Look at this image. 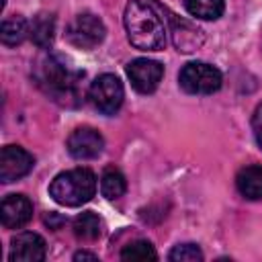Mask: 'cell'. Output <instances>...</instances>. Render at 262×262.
Instances as JSON below:
<instances>
[{
	"label": "cell",
	"mask_w": 262,
	"mask_h": 262,
	"mask_svg": "<svg viewBox=\"0 0 262 262\" xmlns=\"http://www.w3.org/2000/svg\"><path fill=\"white\" fill-rule=\"evenodd\" d=\"M125 31L135 49L158 51L166 43V27L160 14L143 0H131L125 6Z\"/></svg>",
	"instance_id": "6da1fadb"
},
{
	"label": "cell",
	"mask_w": 262,
	"mask_h": 262,
	"mask_svg": "<svg viewBox=\"0 0 262 262\" xmlns=\"http://www.w3.org/2000/svg\"><path fill=\"white\" fill-rule=\"evenodd\" d=\"M84 78V72H72L68 70L57 57H45L39 66L37 80L45 88L47 94L53 96V100L61 104H76L80 100V80Z\"/></svg>",
	"instance_id": "7a4b0ae2"
},
{
	"label": "cell",
	"mask_w": 262,
	"mask_h": 262,
	"mask_svg": "<svg viewBox=\"0 0 262 262\" xmlns=\"http://www.w3.org/2000/svg\"><path fill=\"white\" fill-rule=\"evenodd\" d=\"M96 192V176L88 168H74L57 174L49 184V194L63 207H80Z\"/></svg>",
	"instance_id": "3957f363"
},
{
	"label": "cell",
	"mask_w": 262,
	"mask_h": 262,
	"mask_svg": "<svg viewBox=\"0 0 262 262\" xmlns=\"http://www.w3.org/2000/svg\"><path fill=\"white\" fill-rule=\"evenodd\" d=\"M180 88L188 94H213L221 88V72L205 61H190L178 74Z\"/></svg>",
	"instance_id": "277c9868"
},
{
	"label": "cell",
	"mask_w": 262,
	"mask_h": 262,
	"mask_svg": "<svg viewBox=\"0 0 262 262\" xmlns=\"http://www.w3.org/2000/svg\"><path fill=\"white\" fill-rule=\"evenodd\" d=\"M90 102L94 108H98L102 115H115L125 98L123 84L115 74H102L90 84Z\"/></svg>",
	"instance_id": "5b68a950"
},
{
	"label": "cell",
	"mask_w": 262,
	"mask_h": 262,
	"mask_svg": "<svg viewBox=\"0 0 262 262\" xmlns=\"http://www.w3.org/2000/svg\"><path fill=\"white\" fill-rule=\"evenodd\" d=\"M104 33H106V29H104L102 20H100L96 14H92V12H82V14H78V16L70 23L66 35H68V41H70L74 47L88 51V49H94L96 45L102 43Z\"/></svg>",
	"instance_id": "8992f818"
},
{
	"label": "cell",
	"mask_w": 262,
	"mask_h": 262,
	"mask_svg": "<svg viewBox=\"0 0 262 262\" xmlns=\"http://www.w3.org/2000/svg\"><path fill=\"white\" fill-rule=\"evenodd\" d=\"M33 156L20 145H6L0 151V180L4 184L27 176L33 170Z\"/></svg>",
	"instance_id": "52a82bcc"
},
{
	"label": "cell",
	"mask_w": 262,
	"mask_h": 262,
	"mask_svg": "<svg viewBox=\"0 0 262 262\" xmlns=\"http://www.w3.org/2000/svg\"><path fill=\"white\" fill-rule=\"evenodd\" d=\"M127 76L131 80V86L137 92L149 94L160 86V80L164 76V68H162V63H158L154 59L139 57L127 66Z\"/></svg>",
	"instance_id": "ba28073f"
},
{
	"label": "cell",
	"mask_w": 262,
	"mask_h": 262,
	"mask_svg": "<svg viewBox=\"0 0 262 262\" xmlns=\"http://www.w3.org/2000/svg\"><path fill=\"white\" fill-rule=\"evenodd\" d=\"M102 147H104V139L92 127H78L68 137V151L76 160H92L100 156Z\"/></svg>",
	"instance_id": "9c48e42d"
},
{
	"label": "cell",
	"mask_w": 262,
	"mask_h": 262,
	"mask_svg": "<svg viewBox=\"0 0 262 262\" xmlns=\"http://www.w3.org/2000/svg\"><path fill=\"white\" fill-rule=\"evenodd\" d=\"M47 248L45 239L39 233L25 231L12 237L10 242V260L12 262H41L45 260Z\"/></svg>",
	"instance_id": "30bf717a"
},
{
	"label": "cell",
	"mask_w": 262,
	"mask_h": 262,
	"mask_svg": "<svg viewBox=\"0 0 262 262\" xmlns=\"http://www.w3.org/2000/svg\"><path fill=\"white\" fill-rule=\"evenodd\" d=\"M33 217V205L25 194H8L0 207V219L6 229H18Z\"/></svg>",
	"instance_id": "8fae6325"
},
{
	"label": "cell",
	"mask_w": 262,
	"mask_h": 262,
	"mask_svg": "<svg viewBox=\"0 0 262 262\" xmlns=\"http://www.w3.org/2000/svg\"><path fill=\"white\" fill-rule=\"evenodd\" d=\"M55 35V16L49 12H39L29 23V37L39 49H47L53 43Z\"/></svg>",
	"instance_id": "7c38bea8"
},
{
	"label": "cell",
	"mask_w": 262,
	"mask_h": 262,
	"mask_svg": "<svg viewBox=\"0 0 262 262\" xmlns=\"http://www.w3.org/2000/svg\"><path fill=\"white\" fill-rule=\"evenodd\" d=\"M235 186L250 201L262 199V166H246L235 176Z\"/></svg>",
	"instance_id": "4fadbf2b"
},
{
	"label": "cell",
	"mask_w": 262,
	"mask_h": 262,
	"mask_svg": "<svg viewBox=\"0 0 262 262\" xmlns=\"http://www.w3.org/2000/svg\"><path fill=\"white\" fill-rule=\"evenodd\" d=\"M29 35V23L23 16H10L2 20L0 27V39L6 47H14L20 45Z\"/></svg>",
	"instance_id": "5bb4252c"
},
{
	"label": "cell",
	"mask_w": 262,
	"mask_h": 262,
	"mask_svg": "<svg viewBox=\"0 0 262 262\" xmlns=\"http://www.w3.org/2000/svg\"><path fill=\"white\" fill-rule=\"evenodd\" d=\"M186 10L203 20H215L223 14L225 0H184Z\"/></svg>",
	"instance_id": "9a60e30c"
},
{
	"label": "cell",
	"mask_w": 262,
	"mask_h": 262,
	"mask_svg": "<svg viewBox=\"0 0 262 262\" xmlns=\"http://www.w3.org/2000/svg\"><path fill=\"white\" fill-rule=\"evenodd\" d=\"M74 233L84 242H94L100 235V219L92 211H84L74 219Z\"/></svg>",
	"instance_id": "2e32d148"
},
{
	"label": "cell",
	"mask_w": 262,
	"mask_h": 262,
	"mask_svg": "<svg viewBox=\"0 0 262 262\" xmlns=\"http://www.w3.org/2000/svg\"><path fill=\"white\" fill-rule=\"evenodd\" d=\"M125 190H127V182H125V176L119 170L111 168V170H106L102 174V178H100V192H102V196H106L108 201H115V199L123 196Z\"/></svg>",
	"instance_id": "e0dca14e"
},
{
	"label": "cell",
	"mask_w": 262,
	"mask_h": 262,
	"mask_svg": "<svg viewBox=\"0 0 262 262\" xmlns=\"http://www.w3.org/2000/svg\"><path fill=\"white\" fill-rule=\"evenodd\" d=\"M121 258L123 260H156L158 254H156V250H154V246L149 242L137 239V242L127 244L121 250Z\"/></svg>",
	"instance_id": "ac0fdd59"
},
{
	"label": "cell",
	"mask_w": 262,
	"mask_h": 262,
	"mask_svg": "<svg viewBox=\"0 0 262 262\" xmlns=\"http://www.w3.org/2000/svg\"><path fill=\"white\" fill-rule=\"evenodd\" d=\"M172 262H196L203 260V252L196 244H178L168 256Z\"/></svg>",
	"instance_id": "d6986e66"
},
{
	"label": "cell",
	"mask_w": 262,
	"mask_h": 262,
	"mask_svg": "<svg viewBox=\"0 0 262 262\" xmlns=\"http://www.w3.org/2000/svg\"><path fill=\"white\" fill-rule=\"evenodd\" d=\"M252 127H254L256 141H258V145L262 147V104H258V106H256V111H254V117H252Z\"/></svg>",
	"instance_id": "ffe728a7"
},
{
	"label": "cell",
	"mask_w": 262,
	"mask_h": 262,
	"mask_svg": "<svg viewBox=\"0 0 262 262\" xmlns=\"http://www.w3.org/2000/svg\"><path fill=\"white\" fill-rule=\"evenodd\" d=\"M45 223H47L49 227L57 229L61 223H66V217H61V215H57V213H49V215L45 217Z\"/></svg>",
	"instance_id": "44dd1931"
},
{
	"label": "cell",
	"mask_w": 262,
	"mask_h": 262,
	"mask_svg": "<svg viewBox=\"0 0 262 262\" xmlns=\"http://www.w3.org/2000/svg\"><path fill=\"white\" fill-rule=\"evenodd\" d=\"M74 260H76V262H80V260H92V262H94V260H98V256L92 254V252L82 250V252H76V254H74Z\"/></svg>",
	"instance_id": "7402d4cb"
}]
</instances>
